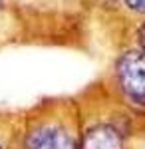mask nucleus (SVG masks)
I'll list each match as a JSON object with an SVG mask.
<instances>
[{"label": "nucleus", "mask_w": 145, "mask_h": 149, "mask_svg": "<svg viewBox=\"0 0 145 149\" xmlns=\"http://www.w3.org/2000/svg\"><path fill=\"white\" fill-rule=\"evenodd\" d=\"M79 103V149H131L135 115L119 100Z\"/></svg>", "instance_id": "2"}, {"label": "nucleus", "mask_w": 145, "mask_h": 149, "mask_svg": "<svg viewBox=\"0 0 145 149\" xmlns=\"http://www.w3.org/2000/svg\"><path fill=\"white\" fill-rule=\"evenodd\" d=\"M125 8L131 10L133 14H141L145 16V0H123Z\"/></svg>", "instance_id": "5"}, {"label": "nucleus", "mask_w": 145, "mask_h": 149, "mask_svg": "<svg viewBox=\"0 0 145 149\" xmlns=\"http://www.w3.org/2000/svg\"><path fill=\"white\" fill-rule=\"evenodd\" d=\"M0 149H18V121L0 115Z\"/></svg>", "instance_id": "4"}, {"label": "nucleus", "mask_w": 145, "mask_h": 149, "mask_svg": "<svg viewBox=\"0 0 145 149\" xmlns=\"http://www.w3.org/2000/svg\"><path fill=\"white\" fill-rule=\"evenodd\" d=\"M18 149H79V103L42 102L18 121Z\"/></svg>", "instance_id": "1"}, {"label": "nucleus", "mask_w": 145, "mask_h": 149, "mask_svg": "<svg viewBox=\"0 0 145 149\" xmlns=\"http://www.w3.org/2000/svg\"><path fill=\"white\" fill-rule=\"evenodd\" d=\"M113 84L117 100L135 115H145V52L125 48L113 62Z\"/></svg>", "instance_id": "3"}, {"label": "nucleus", "mask_w": 145, "mask_h": 149, "mask_svg": "<svg viewBox=\"0 0 145 149\" xmlns=\"http://www.w3.org/2000/svg\"><path fill=\"white\" fill-rule=\"evenodd\" d=\"M135 46L141 52H145V22H141L135 30Z\"/></svg>", "instance_id": "6"}]
</instances>
